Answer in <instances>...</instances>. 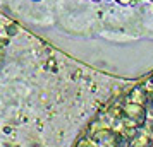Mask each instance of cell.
<instances>
[{
  "label": "cell",
  "mask_w": 153,
  "mask_h": 147,
  "mask_svg": "<svg viewBox=\"0 0 153 147\" xmlns=\"http://www.w3.org/2000/svg\"><path fill=\"white\" fill-rule=\"evenodd\" d=\"M122 115H124L126 118L136 121L139 128L145 127L146 116H148L145 105H139V103H134V101H129V103H126V105L122 106Z\"/></svg>",
  "instance_id": "obj_1"
},
{
  "label": "cell",
  "mask_w": 153,
  "mask_h": 147,
  "mask_svg": "<svg viewBox=\"0 0 153 147\" xmlns=\"http://www.w3.org/2000/svg\"><path fill=\"white\" fill-rule=\"evenodd\" d=\"M129 99L139 105H148V94H146L145 87H134L129 94Z\"/></svg>",
  "instance_id": "obj_2"
},
{
  "label": "cell",
  "mask_w": 153,
  "mask_h": 147,
  "mask_svg": "<svg viewBox=\"0 0 153 147\" xmlns=\"http://www.w3.org/2000/svg\"><path fill=\"white\" fill-rule=\"evenodd\" d=\"M152 137L150 135H146V133H136V137L129 142L131 146H136V147H148V146H153L152 142Z\"/></svg>",
  "instance_id": "obj_3"
},
{
  "label": "cell",
  "mask_w": 153,
  "mask_h": 147,
  "mask_svg": "<svg viewBox=\"0 0 153 147\" xmlns=\"http://www.w3.org/2000/svg\"><path fill=\"white\" fill-rule=\"evenodd\" d=\"M17 31H19V28H17L16 24H9L7 26V34L9 36H16L17 34Z\"/></svg>",
  "instance_id": "obj_4"
},
{
  "label": "cell",
  "mask_w": 153,
  "mask_h": 147,
  "mask_svg": "<svg viewBox=\"0 0 153 147\" xmlns=\"http://www.w3.org/2000/svg\"><path fill=\"white\" fill-rule=\"evenodd\" d=\"M77 146H90V147H93V146H97V142H95L93 139H83Z\"/></svg>",
  "instance_id": "obj_5"
},
{
  "label": "cell",
  "mask_w": 153,
  "mask_h": 147,
  "mask_svg": "<svg viewBox=\"0 0 153 147\" xmlns=\"http://www.w3.org/2000/svg\"><path fill=\"white\" fill-rule=\"evenodd\" d=\"M117 4H120V5H132L134 4V0H115Z\"/></svg>",
  "instance_id": "obj_6"
},
{
  "label": "cell",
  "mask_w": 153,
  "mask_h": 147,
  "mask_svg": "<svg viewBox=\"0 0 153 147\" xmlns=\"http://www.w3.org/2000/svg\"><path fill=\"white\" fill-rule=\"evenodd\" d=\"M95 2H98V0H95Z\"/></svg>",
  "instance_id": "obj_7"
},
{
  "label": "cell",
  "mask_w": 153,
  "mask_h": 147,
  "mask_svg": "<svg viewBox=\"0 0 153 147\" xmlns=\"http://www.w3.org/2000/svg\"><path fill=\"white\" fill-rule=\"evenodd\" d=\"M35 2H38V0H35Z\"/></svg>",
  "instance_id": "obj_8"
}]
</instances>
